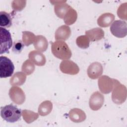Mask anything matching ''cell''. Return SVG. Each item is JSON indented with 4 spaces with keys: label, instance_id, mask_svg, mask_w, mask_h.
<instances>
[{
    "label": "cell",
    "instance_id": "cell-1",
    "mask_svg": "<svg viewBox=\"0 0 127 127\" xmlns=\"http://www.w3.org/2000/svg\"><path fill=\"white\" fill-rule=\"evenodd\" d=\"M51 50L54 56L61 60L69 59L72 55L68 46L62 40H58L52 43Z\"/></svg>",
    "mask_w": 127,
    "mask_h": 127
},
{
    "label": "cell",
    "instance_id": "cell-2",
    "mask_svg": "<svg viewBox=\"0 0 127 127\" xmlns=\"http://www.w3.org/2000/svg\"><path fill=\"white\" fill-rule=\"evenodd\" d=\"M0 116L7 122L14 123L20 119L21 110L12 104L7 105L0 108Z\"/></svg>",
    "mask_w": 127,
    "mask_h": 127
},
{
    "label": "cell",
    "instance_id": "cell-3",
    "mask_svg": "<svg viewBox=\"0 0 127 127\" xmlns=\"http://www.w3.org/2000/svg\"><path fill=\"white\" fill-rule=\"evenodd\" d=\"M12 41L9 31L4 28H0V54L8 53L12 46Z\"/></svg>",
    "mask_w": 127,
    "mask_h": 127
},
{
    "label": "cell",
    "instance_id": "cell-4",
    "mask_svg": "<svg viewBox=\"0 0 127 127\" xmlns=\"http://www.w3.org/2000/svg\"><path fill=\"white\" fill-rule=\"evenodd\" d=\"M14 66L12 61L6 57H0V77L6 78L11 76L14 71Z\"/></svg>",
    "mask_w": 127,
    "mask_h": 127
},
{
    "label": "cell",
    "instance_id": "cell-5",
    "mask_svg": "<svg viewBox=\"0 0 127 127\" xmlns=\"http://www.w3.org/2000/svg\"><path fill=\"white\" fill-rule=\"evenodd\" d=\"M117 80L110 78L106 75L102 76L98 79L99 88L101 92L104 94L110 93L114 86L117 85Z\"/></svg>",
    "mask_w": 127,
    "mask_h": 127
},
{
    "label": "cell",
    "instance_id": "cell-6",
    "mask_svg": "<svg viewBox=\"0 0 127 127\" xmlns=\"http://www.w3.org/2000/svg\"><path fill=\"white\" fill-rule=\"evenodd\" d=\"M111 33L118 38H123L127 35V23L123 20L115 21L110 27Z\"/></svg>",
    "mask_w": 127,
    "mask_h": 127
},
{
    "label": "cell",
    "instance_id": "cell-7",
    "mask_svg": "<svg viewBox=\"0 0 127 127\" xmlns=\"http://www.w3.org/2000/svg\"><path fill=\"white\" fill-rule=\"evenodd\" d=\"M9 96L12 102L18 105L22 104L25 100V95L23 91L16 86L12 87L9 89Z\"/></svg>",
    "mask_w": 127,
    "mask_h": 127
},
{
    "label": "cell",
    "instance_id": "cell-8",
    "mask_svg": "<svg viewBox=\"0 0 127 127\" xmlns=\"http://www.w3.org/2000/svg\"><path fill=\"white\" fill-rule=\"evenodd\" d=\"M60 68L62 72L71 75L76 74L79 71L78 65L73 62L69 60L62 61L60 64Z\"/></svg>",
    "mask_w": 127,
    "mask_h": 127
},
{
    "label": "cell",
    "instance_id": "cell-9",
    "mask_svg": "<svg viewBox=\"0 0 127 127\" xmlns=\"http://www.w3.org/2000/svg\"><path fill=\"white\" fill-rule=\"evenodd\" d=\"M104 102V97L98 91L94 92L89 99V106L91 109L97 111L100 109Z\"/></svg>",
    "mask_w": 127,
    "mask_h": 127
},
{
    "label": "cell",
    "instance_id": "cell-10",
    "mask_svg": "<svg viewBox=\"0 0 127 127\" xmlns=\"http://www.w3.org/2000/svg\"><path fill=\"white\" fill-rule=\"evenodd\" d=\"M103 67L101 64L98 62L92 63L87 69L88 76L92 79H96L101 75L103 72Z\"/></svg>",
    "mask_w": 127,
    "mask_h": 127
},
{
    "label": "cell",
    "instance_id": "cell-11",
    "mask_svg": "<svg viewBox=\"0 0 127 127\" xmlns=\"http://www.w3.org/2000/svg\"><path fill=\"white\" fill-rule=\"evenodd\" d=\"M71 34V30L67 25L59 27L55 32V39L57 40L64 41L67 40Z\"/></svg>",
    "mask_w": 127,
    "mask_h": 127
},
{
    "label": "cell",
    "instance_id": "cell-12",
    "mask_svg": "<svg viewBox=\"0 0 127 127\" xmlns=\"http://www.w3.org/2000/svg\"><path fill=\"white\" fill-rule=\"evenodd\" d=\"M29 59L36 65L43 66L46 63V58L45 56L40 52L32 51L29 54Z\"/></svg>",
    "mask_w": 127,
    "mask_h": 127
},
{
    "label": "cell",
    "instance_id": "cell-13",
    "mask_svg": "<svg viewBox=\"0 0 127 127\" xmlns=\"http://www.w3.org/2000/svg\"><path fill=\"white\" fill-rule=\"evenodd\" d=\"M85 34L89 40L92 42L100 40L104 36V31L100 28H95L87 30L85 32Z\"/></svg>",
    "mask_w": 127,
    "mask_h": 127
},
{
    "label": "cell",
    "instance_id": "cell-14",
    "mask_svg": "<svg viewBox=\"0 0 127 127\" xmlns=\"http://www.w3.org/2000/svg\"><path fill=\"white\" fill-rule=\"evenodd\" d=\"M33 44L35 49L41 52H45L48 46L46 38L42 35H37L36 36Z\"/></svg>",
    "mask_w": 127,
    "mask_h": 127
},
{
    "label": "cell",
    "instance_id": "cell-15",
    "mask_svg": "<svg viewBox=\"0 0 127 127\" xmlns=\"http://www.w3.org/2000/svg\"><path fill=\"white\" fill-rule=\"evenodd\" d=\"M69 117L72 122L79 123L83 122L85 120L86 115L82 110L75 108L69 111Z\"/></svg>",
    "mask_w": 127,
    "mask_h": 127
},
{
    "label": "cell",
    "instance_id": "cell-16",
    "mask_svg": "<svg viewBox=\"0 0 127 127\" xmlns=\"http://www.w3.org/2000/svg\"><path fill=\"white\" fill-rule=\"evenodd\" d=\"M115 19L114 15L110 13H105L102 14L97 20L99 26L102 27H107L110 25Z\"/></svg>",
    "mask_w": 127,
    "mask_h": 127
},
{
    "label": "cell",
    "instance_id": "cell-17",
    "mask_svg": "<svg viewBox=\"0 0 127 127\" xmlns=\"http://www.w3.org/2000/svg\"><path fill=\"white\" fill-rule=\"evenodd\" d=\"M26 75L24 72H17L15 73L10 79V84L12 86L21 85L25 81Z\"/></svg>",
    "mask_w": 127,
    "mask_h": 127
},
{
    "label": "cell",
    "instance_id": "cell-18",
    "mask_svg": "<svg viewBox=\"0 0 127 127\" xmlns=\"http://www.w3.org/2000/svg\"><path fill=\"white\" fill-rule=\"evenodd\" d=\"M70 7L66 3H60L56 4L54 8L55 12L58 17L64 19L65 15Z\"/></svg>",
    "mask_w": 127,
    "mask_h": 127
},
{
    "label": "cell",
    "instance_id": "cell-19",
    "mask_svg": "<svg viewBox=\"0 0 127 127\" xmlns=\"http://www.w3.org/2000/svg\"><path fill=\"white\" fill-rule=\"evenodd\" d=\"M53 105L51 101H45L43 102L39 106L38 112L42 116H45L51 113L52 110Z\"/></svg>",
    "mask_w": 127,
    "mask_h": 127
},
{
    "label": "cell",
    "instance_id": "cell-20",
    "mask_svg": "<svg viewBox=\"0 0 127 127\" xmlns=\"http://www.w3.org/2000/svg\"><path fill=\"white\" fill-rule=\"evenodd\" d=\"M77 17V14L76 11L70 7L65 15L64 20L66 24L69 25L73 24L76 21Z\"/></svg>",
    "mask_w": 127,
    "mask_h": 127
},
{
    "label": "cell",
    "instance_id": "cell-21",
    "mask_svg": "<svg viewBox=\"0 0 127 127\" xmlns=\"http://www.w3.org/2000/svg\"><path fill=\"white\" fill-rule=\"evenodd\" d=\"M12 19L10 14L5 11L0 12V26L1 27H9L12 24Z\"/></svg>",
    "mask_w": 127,
    "mask_h": 127
},
{
    "label": "cell",
    "instance_id": "cell-22",
    "mask_svg": "<svg viewBox=\"0 0 127 127\" xmlns=\"http://www.w3.org/2000/svg\"><path fill=\"white\" fill-rule=\"evenodd\" d=\"M22 116L24 121L28 124H30L37 120L39 117L38 113L27 110H24L22 111Z\"/></svg>",
    "mask_w": 127,
    "mask_h": 127
},
{
    "label": "cell",
    "instance_id": "cell-23",
    "mask_svg": "<svg viewBox=\"0 0 127 127\" xmlns=\"http://www.w3.org/2000/svg\"><path fill=\"white\" fill-rule=\"evenodd\" d=\"M35 35L29 31L22 32V41L26 46H28L34 43L35 39Z\"/></svg>",
    "mask_w": 127,
    "mask_h": 127
},
{
    "label": "cell",
    "instance_id": "cell-24",
    "mask_svg": "<svg viewBox=\"0 0 127 127\" xmlns=\"http://www.w3.org/2000/svg\"><path fill=\"white\" fill-rule=\"evenodd\" d=\"M21 70L23 72L27 75L31 74L35 70V65L34 63L30 61V60L25 61L22 65Z\"/></svg>",
    "mask_w": 127,
    "mask_h": 127
},
{
    "label": "cell",
    "instance_id": "cell-25",
    "mask_svg": "<svg viewBox=\"0 0 127 127\" xmlns=\"http://www.w3.org/2000/svg\"><path fill=\"white\" fill-rule=\"evenodd\" d=\"M90 40L86 35H82L77 38L76 43L80 48L86 49L89 46Z\"/></svg>",
    "mask_w": 127,
    "mask_h": 127
},
{
    "label": "cell",
    "instance_id": "cell-26",
    "mask_svg": "<svg viewBox=\"0 0 127 127\" xmlns=\"http://www.w3.org/2000/svg\"><path fill=\"white\" fill-rule=\"evenodd\" d=\"M24 44L22 41L18 40L15 41L13 44L12 51L15 54H19L24 48Z\"/></svg>",
    "mask_w": 127,
    "mask_h": 127
},
{
    "label": "cell",
    "instance_id": "cell-27",
    "mask_svg": "<svg viewBox=\"0 0 127 127\" xmlns=\"http://www.w3.org/2000/svg\"><path fill=\"white\" fill-rule=\"evenodd\" d=\"M26 5V1L14 0L12 2V7L16 11H20L22 10Z\"/></svg>",
    "mask_w": 127,
    "mask_h": 127
}]
</instances>
